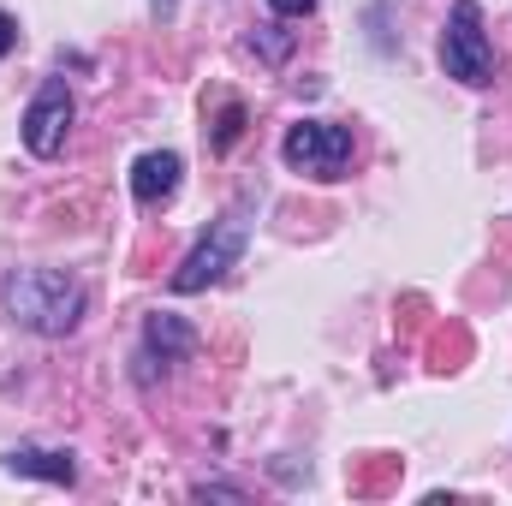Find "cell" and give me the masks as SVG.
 <instances>
[{"instance_id":"obj_1","label":"cell","mask_w":512,"mask_h":506,"mask_svg":"<svg viewBox=\"0 0 512 506\" xmlns=\"http://www.w3.org/2000/svg\"><path fill=\"white\" fill-rule=\"evenodd\" d=\"M0 304L30 334H72L78 316H84V286L66 280V274H54V268H18L0 286Z\"/></svg>"},{"instance_id":"obj_2","label":"cell","mask_w":512,"mask_h":506,"mask_svg":"<svg viewBox=\"0 0 512 506\" xmlns=\"http://www.w3.org/2000/svg\"><path fill=\"white\" fill-rule=\"evenodd\" d=\"M441 66L447 78L483 90L495 78V48H489V30H483V6L477 0H459L447 12V30H441Z\"/></svg>"},{"instance_id":"obj_3","label":"cell","mask_w":512,"mask_h":506,"mask_svg":"<svg viewBox=\"0 0 512 506\" xmlns=\"http://www.w3.org/2000/svg\"><path fill=\"white\" fill-rule=\"evenodd\" d=\"M280 155H286L292 173H310V179L334 185L352 167V131L328 126V120H298V126H286V137H280Z\"/></svg>"},{"instance_id":"obj_4","label":"cell","mask_w":512,"mask_h":506,"mask_svg":"<svg viewBox=\"0 0 512 506\" xmlns=\"http://www.w3.org/2000/svg\"><path fill=\"white\" fill-rule=\"evenodd\" d=\"M239 251H245V209L221 215V221H215V233H209L197 251L173 268V292H203V286H215V280L239 262Z\"/></svg>"},{"instance_id":"obj_5","label":"cell","mask_w":512,"mask_h":506,"mask_svg":"<svg viewBox=\"0 0 512 506\" xmlns=\"http://www.w3.org/2000/svg\"><path fill=\"white\" fill-rule=\"evenodd\" d=\"M66 131H72V90H66L60 78H48V84L36 90V102L24 108V149L48 161V155L66 149Z\"/></svg>"},{"instance_id":"obj_6","label":"cell","mask_w":512,"mask_h":506,"mask_svg":"<svg viewBox=\"0 0 512 506\" xmlns=\"http://www.w3.org/2000/svg\"><path fill=\"white\" fill-rule=\"evenodd\" d=\"M179 173H185V161H179L173 149L137 155V167H131V197H137L143 209H161V203L179 191Z\"/></svg>"},{"instance_id":"obj_7","label":"cell","mask_w":512,"mask_h":506,"mask_svg":"<svg viewBox=\"0 0 512 506\" xmlns=\"http://www.w3.org/2000/svg\"><path fill=\"white\" fill-rule=\"evenodd\" d=\"M0 465H6L12 477H42V483H72V477H78L72 453H42V447H12Z\"/></svg>"},{"instance_id":"obj_8","label":"cell","mask_w":512,"mask_h":506,"mask_svg":"<svg viewBox=\"0 0 512 506\" xmlns=\"http://www.w3.org/2000/svg\"><path fill=\"white\" fill-rule=\"evenodd\" d=\"M143 346L149 352H161V364H173V358H191L197 352V334H191V322H179V316H149L143 322Z\"/></svg>"},{"instance_id":"obj_9","label":"cell","mask_w":512,"mask_h":506,"mask_svg":"<svg viewBox=\"0 0 512 506\" xmlns=\"http://www.w3.org/2000/svg\"><path fill=\"white\" fill-rule=\"evenodd\" d=\"M239 126H245V108H227L221 126H215V149H233L239 143Z\"/></svg>"},{"instance_id":"obj_10","label":"cell","mask_w":512,"mask_h":506,"mask_svg":"<svg viewBox=\"0 0 512 506\" xmlns=\"http://www.w3.org/2000/svg\"><path fill=\"white\" fill-rule=\"evenodd\" d=\"M268 6H274L280 18H310V12H316V0H268Z\"/></svg>"},{"instance_id":"obj_11","label":"cell","mask_w":512,"mask_h":506,"mask_svg":"<svg viewBox=\"0 0 512 506\" xmlns=\"http://www.w3.org/2000/svg\"><path fill=\"white\" fill-rule=\"evenodd\" d=\"M12 42H18V24H12V18L0 12V54H12Z\"/></svg>"}]
</instances>
